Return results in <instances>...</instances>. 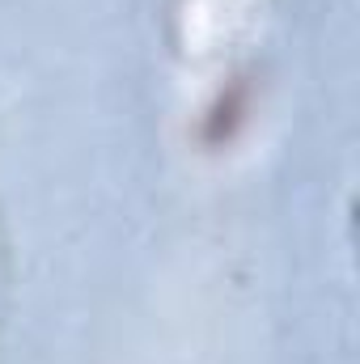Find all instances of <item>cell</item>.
I'll use <instances>...</instances> for the list:
<instances>
[{"instance_id": "obj_1", "label": "cell", "mask_w": 360, "mask_h": 364, "mask_svg": "<svg viewBox=\"0 0 360 364\" xmlns=\"http://www.w3.org/2000/svg\"><path fill=\"white\" fill-rule=\"evenodd\" d=\"M250 106H255V85H250L246 77H229L221 90L212 93V102L203 106V114H199V140H203L208 149L229 144V140L246 127Z\"/></svg>"}]
</instances>
